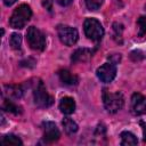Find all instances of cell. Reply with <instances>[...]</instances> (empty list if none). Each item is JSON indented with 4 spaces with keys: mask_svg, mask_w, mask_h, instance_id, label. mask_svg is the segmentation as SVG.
<instances>
[{
    "mask_svg": "<svg viewBox=\"0 0 146 146\" xmlns=\"http://www.w3.org/2000/svg\"><path fill=\"white\" fill-rule=\"evenodd\" d=\"M130 110L133 115H143L146 114V97L141 94L135 92L131 97Z\"/></svg>",
    "mask_w": 146,
    "mask_h": 146,
    "instance_id": "9c48e42d",
    "label": "cell"
},
{
    "mask_svg": "<svg viewBox=\"0 0 146 146\" xmlns=\"http://www.w3.org/2000/svg\"><path fill=\"white\" fill-rule=\"evenodd\" d=\"M5 94L7 95L8 98H21L24 94V89L22 86H6L5 87Z\"/></svg>",
    "mask_w": 146,
    "mask_h": 146,
    "instance_id": "4fadbf2b",
    "label": "cell"
},
{
    "mask_svg": "<svg viewBox=\"0 0 146 146\" xmlns=\"http://www.w3.org/2000/svg\"><path fill=\"white\" fill-rule=\"evenodd\" d=\"M140 125L143 127V132H144V141H146V123L140 122Z\"/></svg>",
    "mask_w": 146,
    "mask_h": 146,
    "instance_id": "cb8c5ba5",
    "label": "cell"
},
{
    "mask_svg": "<svg viewBox=\"0 0 146 146\" xmlns=\"http://www.w3.org/2000/svg\"><path fill=\"white\" fill-rule=\"evenodd\" d=\"M121 137V145L123 146H130V145H137L138 140L136 138V136L129 131H123L120 135Z\"/></svg>",
    "mask_w": 146,
    "mask_h": 146,
    "instance_id": "5bb4252c",
    "label": "cell"
},
{
    "mask_svg": "<svg viewBox=\"0 0 146 146\" xmlns=\"http://www.w3.org/2000/svg\"><path fill=\"white\" fill-rule=\"evenodd\" d=\"M57 34H58L59 40L66 46L75 44L79 39V33H78L76 29L68 26V25H58Z\"/></svg>",
    "mask_w": 146,
    "mask_h": 146,
    "instance_id": "8992f818",
    "label": "cell"
},
{
    "mask_svg": "<svg viewBox=\"0 0 146 146\" xmlns=\"http://www.w3.org/2000/svg\"><path fill=\"white\" fill-rule=\"evenodd\" d=\"M59 110L62 113L70 115L75 111V102L72 97H63L59 102Z\"/></svg>",
    "mask_w": 146,
    "mask_h": 146,
    "instance_id": "30bf717a",
    "label": "cell"
},
{
    "mask_svg": "<svg viewBox=\"0 0 146 146\" xmlns=\"http://www.w3.org/2000/svg\"><path fill=\"white\" fill-rule=\"evenodd\" d=\"M103 103L105 106V110L113 114L119 112L123 105H124V98L123 95L121 92H107L106 90H104L103 92Z\"/></svg>",
    "mask_w": 146,
    "mask_h": 146,
    "instance_id": "7a4b0ae2",
    "label": "cell"
},
{
    "mask_svg": "<svg viewBox=\"0 0 146 146\" xmlns=\"http://www.w3.org/2000/svg\"><path fill=\"white\" fill-rule=\"evenodd\" d=\"M137 27H138V36L140 38L146 36V16H141L138 18Z\"/></svg>",
    "mask_w": 146,
    "mask_h": 146,
    "instance_id": "d6986e66",
    "label": "cell"
},
{
    "mask_svg": "<svg viewBox=\"0 0 146 146\" xmlns=\"http://www.w3.org/2000/svg\"><path fill=\"white\" fill-rule=\"evenodd\" d=\"M84 2L89 10H97L103 5L104 0H84Z\"/></svg>",
    "mask_w": 146,
    "mask_h": 146,
    "instance_id": "ffe728a7",
    "label": "cell"
},
{
    "mask_svg": "<svg viewBox=\"0 0 146 146\" xmlns=\"http://www.w3.org/2000/svg\"><path fill=\"white\" fill-rule=\"evenodd\" d=\"M26 40L31 49L42 51L46 48V36L35 26H30L26 32Z\"/></svg>",
    "mask_w": 146,
    "mask_h": 146,
    "instance_id": "3957f363",
    "label": "cell"
},
{
    "mask_svg": "<svg viewBox=\"0 0 146 146\" xmlns=\"http://www.w3.org/2000/svg\"><path fill=\"white\" fill-rule=\"evenodd\" d=\"M9 42H10V46H11L13 49H15V50L21 49V46H22V35L18 34V33H13L11 36H10Z\"/></svg>",
    "mask_w": 146,
    "mask_h": 146,
    "instance_id": "ac0fdd59",
    "label": "cell"
},
{
    "mask_svg": "<svg viewBox=\"0 0 146 146\" xmlns=\"http://www.w3.org/2000/svg\"><path fill=\"white\" fill-rule=\"evenodd\" d=\"M3 1V3L6 5V6H11V5H14L17 0H2Z\"/></svg>",
    "mask_w": 146,
    "mask_h": 146,
    "instance_id": "d4e9b609",
    "label": "cell"
},
{
    "mask_svg": "<svg viewBox=\"0 0 146 146\" xmlns=\"http://www.w3.org/2000/svg\"><path fill=\"white\" fill-rule=\"evenodd\" d=\"M42 127H43V141L44 143L51 144L59 139L60 132L54 122L46 121V122H43Z\"/></svg>",
    "mask_w": 146,
    "mask_h": 146,
    "instance_id": "ba28073f",
    "label": "cell"
},
{
    "mask_svg": "<svg viewBox=\"0 0 146 146\" xmlns=\"http://www.w3.org/2000/svg\"><path fill=\"white\" fill-rule=\"evenodd\" d=\"M58 76L60 79V81L64 83V84H67V86H75L78 84L79 82V79L76 75L72 74L70 71L67 70H60L58 72Z\"/></svg>",
    "mask_w": 146,
    "mask_h": 146,
    "instance_id": "8fae6325",
    "label": "cell"
},
{
    "mask_svg": "<svg viewBox=\"0 0 146 146\" xmlns=\"http://www.w3.org/2000/svg\"><path fill=\"white\" fill-rule=\"evenodd\" d=\"M33 98H34L35 105L39 107H43V108L51 106L54 103L52 97L47 92V89L42 81L36 82L35 88L33 90Z\"/></svg>",
    "mask_w": 146,
    "mask_h": 146,
    "instance_id": "5b68a950",
    "label": "cell"
},
{
    "mask_svg": "<svg viewBox=\"0 0 146 146\" xmlns=\"http://www.w3.org/2000/svg\"><path fill=\"white\" fill-rule=\"evenodd\" d=\"M83 30L87 38L92 41H99L104 35V27L96 18H87L83 23Z\"/></svg>",
    "mask_w": 146,
    "mask_h": 146,
    "instance_id": "277c9868",
    "label": "cell"
},
{
    "mask_svg": "<svg viewBox=\"0 0 146 146\" xmlns=\"http://www.w3.org/2000/svg\"><path fill=\"white\" fill-rule=\"evenodd\" d=\"M97 76L102 82L110 83L114 80L116 75V67L113 63H105L97 68Z\"/></svg>",
    "mask_w": 146,
    "mask_h": 146,
    "instance_id": "52a82bcc",
    "label": "cell"
},
{
    "mask_svg": "<svg viewBox=\"0 0 146 146\" xmlns=\"http://www.w3.org/2000/svg\"><path fill=\"white\" fill-rule=\"evenodd\" d=\"M91 56H92V50L87 49V48H80V49H78L76 51L73 52L71 59H72V62H74V63H78V62H86V60H88Z\"/></svg>",
    "mask_w": 146,
    "mask_h": 146,
    "instance_id": "7c38bea8",
    "label": "cell"
},
{
    "mask_svg": "<svg viewBox=\"0 0 146 146\" xmlns=\"http://www.w3.org/2000/svg\"><path fill=\"white\" fill-rule=\"evenodd\" d=\"M3 110H6V111H8L10 113H14V114H19L22 112V108L18 105H16L10 99H6L5 100V103H3Z\"/></svg>",
    "mask_w": 146,
    "mask_h": 146,
    "instance_id": "2e32d148",
    "label": "cell"
},
{
    "mask_svg": "<svg viewBox=\"0 0 146 146\" xmlns=\"http://www.w3.org/2000/svg\"><path fill=\"white\" fill-rule=\"evenodd\" d=\"M73 0H56V2L60 6H68Z\"/></svg>",
    "mask_w": 146,
    "mask_h": 146,
    "instance_id": "603a6c76",
    "label": "cell"
},
{
    "mask_svg": "<svg viewBox=\"0 0 146 146\" xmlns=\"http://www.w3.org/2000/svg\"><path fill=\"white\" fill-rule=\"evenodd\" d=\"M108 59H110V63H113L115 65L116 63H119L121 60V56H120V54H113V55L108 56Z\"/></svg>",
    "mask_w": 146,
    "mask_h": 146,
    "instance_id": "44dd1931",
    "label": "cell"
},
{
    "mask_svg": "<svg viewBox=\"0 0 146 146\" xmlns=\"http://www.w3.org/2000/svg\"><path fill=\"white\" fill-rule=\"evenodd\" d=\"M1 143L5 144V145H22V140L16 137L15 135H6L2 137L1 139Z\"/></svg>",
    "mask_w": 146,
    "mask_h": 146,
    "instance_id": "e0dca14e",
    "label": "cell"
},
{
    "mask_svg": "<svg viewBox=\"0 0 146 146\" xmlns=\"http://www.w3.org/2000/svg\"><path fill=\"white\" fill-rule=\"evenodd\" d=\"M63 127H64V130H65V132L67 133V135H73V133H75L76 131H78V124L72 120V119H70V117H65L64 120H63Z\"/></svg>",
    "mask_w": 146,
    "mask_h": 146,
    "instance_id": "9a60e30c",
    "label": "cell"
},
{
    "mask_svg": "<svg viewBox=\"0 0 146 146\" xmlns=\"http://www.w3.org/2000/svg\"><path fill=\"white\" fill-rule=\"evenodd\" d=\"M113 29H114V31H115L116 35L121 36V33H122V31H123V26H122V24L114 23V24H113Z\"/></svg>",
    "mask_w": 146,
    "mask_h": 146,
    "instance_id": "7402d4cb",
    "label": "cell"
},
{
    "mask_svg": "<svg viewBox=\"0 0 146 146\" xmlns=\"http://www.w3.org/2000/svg\"><path fill=\"white\" fill-rule=\"evenodd\" d=\"M32 16V10H31V7L23 3V5H19L11 14L10 18H9V25L13 27V29H23L27 22L30 21Z\"/></svg>",
    "mask_w": 146,
    "mask_h": 146,
    "instance_id": "6da1fadb",
    "label": "cell"
}]
</instances>
